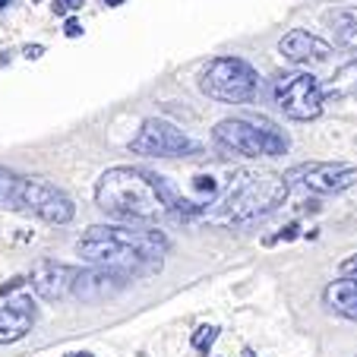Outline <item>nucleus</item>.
Instances as JSON below:
<instances>
[{
    "instance_id": "nucleus-14",
    "label": "nucleus",
    "mask_w": 357,
    "mask_h": 357,
    "mask_svg": "<svg viewBox=\"0 0 357 357\" xmlns=\"http://www.w3.org/2000/svg\"><path fill=\"white\" fill-rule=\"evenodd\" d=\"M323 303L332 313L357 323V278L342 275V278H335V282H329L323 291Z\"/></svg>"
},
{
    "instance_id": "nucleus-4",
    "label": "nucleus",
    "mask_w": 357,
    "mask_h": 357,
    "mask_svg": "<svg viewBox=\"0 0 357 357\" xmlns=\"http://www.w3.org/2000/svg\"><path fill=\"white\" fill-rule=\"evenodd\" d=\"M212 139L218 149L241 158H278L288 152V136L269 121L228 117V121L215 123Z\"/></svg>"
},
{
    "instance_id": "nucleus-2",
    "label": "nucleus",
    "mask_w": 357,
    "mask_h": 357,
    "mask_svg": "<svg viewBox=\"0 0 357 357\" xmlns=\"http://www.w3.org/2000/svg\"><path fill=\"white\" fill-rule=\"evenodd\" d=\"M95 202L105 215L117 222H155L158 215H177L183 196L165 177L149 174L142 168H111L95 183Z\"/></svg>"
},
{
    "instance_id": "nucleus-28",
    "label": "nucleus",
    "mask_w": 357,
    "mask_h": 357,
    "mask_svg": "<svg viewBox=\"0 0 357 357\" xmlns=\"http://www.w3.org/2000/svg\"><path fill=\"white\" fill-rule=\"evenodd\" d=\"M0 7H3V0H0Z\"/></svg>"
},
{
    "instance_id": "nucleus-16",
    "label": "nucleus",
    "mask_w": 357,
    "mask_h": 357,
    "mask_svg": "<svg viewBox=\"0 0 357 357\" xmlns=\"http://www.w3.org/2000/svg\"><path fill=\"white\" fill-rule=\"evenodd\" d=\"M20 181L13 171L0 168V209H16V193H20Z\"/></svg>"
},
{
    "instance_id": "nucleus-5",
    "label": "nucleus",
    "mask_w": 357,
    "mask_h": 357,
    "mask_svg": "<svg viewBox=\"0 0 357 357\" xmlns=\"http://www.w3.org/2000/svg\"><path fill=\"white\" fill-rule=\"evenodd\" d=\"M199 89L225 105H247L259 92V73L243 57H215L202 70Z\"/></svg>"
},
{
    "instance_id": "nucleus-15",
    "label": "nucleus",
    "mask_w": 357,
    "mask_h": 357,
    "mask_svg": "<svg viewBox=\"0 0 357 357\" xmlns=\"http://www.w3.org/2000/svg\"><path fill=\"white\" fill-rule=\"evenodd\" d=\"M351 92H357V61L344 63V67L332 76V82L326 86V101L329 98H344V95H351Z\"/></svg>"
},
{
    "instance_id": "nucleus-13",
    "label": "nucleus",
    "mask_w": 357,
    "mask_h": 357,
    "mask_svg": "<svg viewBox=\"0 0 357 357\" xmlns=\"http://www.w3.org/2000/svg\"><path fill=\"white\" fill-rule=\"evenodd\" d=\"M35 326V303L32 297H10L0 303V344H13L26 338Z\"/></svg>"
},
{
    "instance_id": "nucleus-19",
    "label": "nucleus",
    "mask_w": 357,
    "mask_h": 357,
    "mask_svg": "<svg viewBox=\"0 0 357 357\" xmlns=\"http://www.w3.org/2000/svg\"><path fill=\"white\" fill-rule=\"evenodd\" d=\"M82 3L86 0H54V13H76V10H82Z\"/></svg>"
},
{
    "instance_id": "nucleus-3",
    "label": "nucleus",
    "mask_w": 357,
    "mask_h": 357,
    "mask_svg": "<svg viewBox=\"0 0 357 357\" xmlns=\"http://www.w3.org/2000/svg\"><path fill=\"white\" fill-rule=\"evenodd\" d=\"M288 196V181L275 171H243L228 183L222 196L212 202V222L247 225L278 209Z\"/></svg>"
},
{
    "instance_id": "nucleus-26",
    "label": "nucleus",
    "mask_w": 357,
    "mask_h": 357,
    "mask_svg": "<svg viewBox=\"0 0 357 357\" xmlns=\"http://www.w3.org/2000/svg\"><path fill=\"white\" fill-rule=\"evenodd\" d=\"M243 357H257V351H253V348H243Z\"/></svg>"
},
{
    "instance_id": "nucleus-8",
    "label": "nucleus",
    "mask_w": 357,
    "mask_h": 357,
    "mask_svg": "<svg viewBox=\"0 0 357 357\" xmlns=\"http://www.w3.org/2000/svg\"><path fill=\"white\" fill-rule=\"evenodd\" d=\"M130 152L149 158H183V155H196L199 146L171 121L149 117V121H142L139 133L130 139Z\"/></svg>"
},
{
    "instance_id": "nucleus-20",
    "label": "nucleus",
    "mask_w": 357,
    "mask_h": 357,
    "mask_svg": "<svg viewBox=\"0 0 357 357\" xmlns=\"http://www.w3.org/2000/svg\"><path fill=\"white\" fill-rule=\"evenodd\" d=\"M22 284H26V278H10L7 284H0V294L7 297V294H13L16 288H22Z\"/></svg>"
},
{
    "instance_id": "nucleus-18",
    "label": "nucleus",
    "mask_w": 357,
    "mask_h": 357,
    "mask_svg": "<svg viewBox=\"0 0 357 357\" xmlns=\"http://www.w3.org/2000/svg\"><path fill=\"white\" fill-rule=\"evenodd\" d=\"M338 41H342L344 47H351V51H357V20L342 22V29H338Z\"/></svg>"
},
{
    "instance_id": "nucleus-21",
    "label": "nucleus",
    "mask_w": 357,
    "mask_h": 357,
    "mask_svg": "<svg viewBox=\"0 0 357 357\" xmlns=\"http://www.w3.org/2000/svg\"><path fill=\"white\" fill-rule=\"evenodd\" d=\"M297 231H301V228H297V225H288V228H282V234H278V237H272L269 243H275V241H294V237H297Z\"/></svg>"
},
{
    "instance_id": "nucleus-11",
    "label": "nucleus",
    "mask_w": 357,
    "mask_h": 357,
    "mask_svg": "<svg viewBox=\"0 0 357 357\" xmlns=\"http://www.w3.org/2000/svg\"><path fill=\"white\" fill-rule=\"evenodd\" d=\"M130 278L121 275V272L101 269V266H89V269H79V278L73 284V297L82 303H95V301H108V297L127 291Z\"/></svg>"
},
{
    "instance_id": "nucleus-1",
    "label": "nucleus",
    "mask_w": 357,
    "mask_h": 357,
    "mask_svg": "<svg viewBox=\"0 0 357 357\" xmlns=\"http://www.w3.org/2000/svg\"><path fill=\"white\" fill-rule=\"evenodd\" d=\"M168 247L171 243L162 231L133 225H92L76 241V253L89 266L121 272L130 282L162 272Z\"/></svg>"
},
{
    "instance_id": "nucleus-7",
    "label": "nucleus",
    "mask_w": 357,
    "mask_h": 357,
    "mask_svg": "<svg viewBox=\"0 0 357 357\" xmlns=\"http://www.w3.org/2000/svg\"><path fill=\"white\" fill-rule=\"evenodd\" d=\"M16 209L29 212L47 225H67L76 215L73 199L61 187L47 183L45 177H22L20 193H16Z\"/></svg>"
},
{
    "instance_id": "nucleus-9",
    "label": "nucleus",
    "mask_w": 357,
    "mask_h": 357,
    "mask_svg": "<svg viewBox=\"0 0 357 357\" xmlns=\"http://www.w3.org/2000/svg\"><path fill=\"white\" fill-rule=\"evenodd\" d=\"M288 183H301V187L313 190V193H342V190L357 183V168L344 162H310L297 165L284 174Z\"/></svg>"
},
{
    "instance_id": "nucleus-25",
    "label": "nucleus",
    "mask_w": 357,
    "mask_h": 357,
    "mask_svg": "<svg viewBox=\"0 0 357 357\" xmlns=\"http://www.w3.org/2000/svg\"><path fill=\"white\" fill-rule=\"evenodd\" d=\"M70 357H95V354H89V351H76V354H70Z\"/></svg>"
},
{
    "instance_id": "nucleus-12",
    "label": "nucleus",
    "mask_w": 357,
    "mask_h": 357,
    "mask_svg": "<svg viewBox=\"0 0 357 357\" xmlns=\"http://www.w3.org/2000/svg\"><path fill=\"white\" fill-rule=\"evenodd\" d=\"M278 54L284 61L297 63V67H310V63H323L332 57V45L323 41L319 35L307 32V29H291L282 41H278Z\"/></svg>"
},
{
    "instance_id": "nucleus-23",
    "label": "nucleus",
    "mask_w": 357,
    "mask_h": 357,
    "mask_svg": "<svg viewBox=\"0 0 357 357\" xmlns=\"http://www.w3.org/2000/svg\"><path fill=\"white\" fill-rule=\"evenodd\" d=\"M342 272H344V275H354V278H357V253L344 259V263H342Z\"/></svg>"
},
{
    "instance_id": "nucleus-6",
    "label": "nucleus",
    "mask_w": 357,
    "mask_h": 357,
    "mask_svg": "<svg viewBox=\"0 0 357 357\" xmlns=\"http://www.w3.org/2000/svg\"><path fill=\"white\" fill-rule=\"evenodd\" d=\"M275 105L291 121H317L326 105V86L313 73H288L275 82Z\"/></svg>"
},
{
    "instance_id": "nucleus-10",
    "label": "nucleus",
    "mask_w": 357,
    "mask_h": 357,
    "mask_svg": "<svg viewBox=\"0 0 357 357\" xmlns=\"http://www.w3.org/2000/svg\"><path fill=\"white\" fill-rule=\"evenodd\" d=\"M79 278V269L70 263H57V259H41L35 263L32 275V291L41 301H63V297H73V284Z\"/></svg>"
},
{
    "instance_id": "nucleus-17",
    "label": "nucleus",
    "mask_w": 357,
    "mask_h": 357,
    "mask_svg": "<svg viewBox=\"0 0 357 357\" xmlns=\"http://www.w3.org/2000/svg\"><path fill=\"white\" fill-rule=\"evenodd\" d=\"M215 338H218V326H202V329L193 335V342H190V344H193L199 354H209V348L215 344Z\"/></svg>"
},
{
    "instance_id": "nucleus-22",
    "label": "nucleus",
    "mask_w": 357,
    "mask_h": 357,
    "mask_svg": "<svg viewBox=\"0 0 357 357\" xmlns=\"http://www.w3.org/2000/svg\"><path fill=\"white\" fill-rule=\"evenodd\" d=\"M63 35H67V38H79L82 35V26L76 20H67V26H63Z\"/></svg>"
},
{
    "instance_id": "nucleus-24",
    "label": "nucleus",
    "mask_w": 357,
    "mask_h": 357,
    "mask_svg": "<svg viewBox=\"0 0 357 357\" xmlns=\"http://www.w3.org/2000/svg\"><path fill=\"white\" fill-rule=\"evenodd\" d=\"M41 54H45V47H41V45H29L26 47V57H29V61H35V57H41Z\"/></svg>"
},
{
    "instance_id": "nucleus-27",
    "label": "nucleus",
    "mask_w": 357,
    "mask_h": 357,
    "mask_svg": "<svg viewBox=\"0 0 357 357\" xmlns=\"http://www.w3.org/2000/svg\"><path fill=\"white\" fill-rule=\"evenodd\" d=\"M105 3H108V7H121L123 0H105Z\"/></svg>"
}]
</instances>
